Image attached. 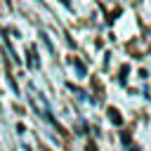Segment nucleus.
I'll list each match as a JSON object with an SVG mask.
<instances>
[{
  "label": "nucleus",
  "mask_w": 151,
  "mask_h": 151,
  "mask_svg": "<svg viewBox=\"0 0 151 151\" xmlns=\"http://www.w3.org/2000/svg\"><path fill=\"white\" fill-rule=\"evenodd\" d=\"M109 118H111V123H116V125H120V123H123V118L118 116V111H116V109H109Z\"/></svg>",
  "instance_id": "1"
}]
</instances>
